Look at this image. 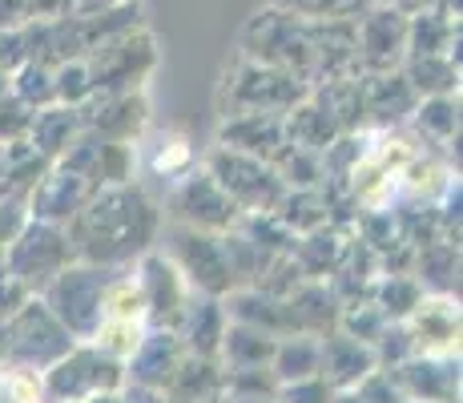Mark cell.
I'll list each match as a JSON object with an SVG mask.
<instances>
[{"label":"cell","instance_id":"obj_1","mask_svg":"<svg viewBox=\"0 0 463 403\" xmlns=\"http://www.w3.org/2000/svg\"><path fill=\"white\" fill-rule=\"evenodd\" d=\"M165 214L137 182L97 186L89 202L65 222L69 246L77 263L93 266H129L146 250L157 246Z\"/></svg>","mask_w":463,"mask_h":403},{"label":"cell","instance_id":"obj_2","mask_svg":"<svg viewBox=\"0 0 463 403\" xmlns=\"http://www.w3.org/2000/svg\"><path fill=\"white\" fill-rule=\"evenodd\" d=\"M238 57L262 61V65L287 69L315 85V21L282 13V8L262 5L242 29V53Z\"/></svg>","mask_w":463,"mask_h":403},{"label":"cell","instance_id":"obj_3","mask_svg":"<svg viewBox=\"0 0 463 403\" xmlns=\"http://www.w3.org/2000/svg\"><path fill=\"white\" fill-rule=\"evenodd\" d=\"M157 250H162L177 271H182V279L190 283L194 294H213V299H226V294L238 286L234 271H230L226 242H222V235L182 226V222H162Z\"/></svg>","mask_w":463,"mask_h":403},{"label":"cell","instance_id":"obj_4","mask_svg":"<svg viewBox=\"0 0 463 403\" xmlns=\"http://www.w3.org/2000/svg\"><path fill=\"white\" fill-rule=\"evenodd\" d=\"M89 77H93V93H133L146 89V81L157 69V41L149 29L133 24L113 37L97 41L85 53Z\"/></svg>","mask_w":463,"mask_h":403},{"label":"cell","instance_id":"obj_5","mask_svg":"<svg viewBox=\"0 0 463 403\" xmlns=\"http://www.w3.org/2000/svg\"><path fill=\"white\" fill-rule=\"evenodd\" d=\"M133 266V263H129ZM118 266H93V263H69L49 286L41 291L44 307L61 319V327L85 343L105 319V286H109Z\"/></svg>","mask_w":463,"mask_h":403},{"label":"cell","instance_id":"obj_6","mask_svg":"<svg viewBox=\"0 0 463 403\" xmlns=\"http://www.w3.org/2000/svg\"><path fill=\"white\" fill-rule=\"evenodd\" d=\"M307 93H310L307 81L287 73V69L238 57L234 73L226 77V85L218 93V105L222 118H230V113H290Z\"/></svg>","mask_w":463,"mask_h":403},{"label":"cell","instance_id":"obj_7","mask_svg":"<svg viewBox=\"0 0 463 403\" xmlns=\"http://www.w3.org/2000/svg\"><path fill=\"white\" fill-rule=\"evenodd\" d=\"M121 388H126V363L97 351L93 343H77L49 371H41V403H85Z\"/></svg>","mask_w":463,"mask_h":403},{"label":"cell","instance_id":"obj_8","mask_svg":"<svg viewBox=\"0 0 463 403\" xmlns=\"http://www.w3.org/2000/svg\"><path fill=\"white\" fill-rule=\"evenodd\" d=\"M5 363L13 367H33V371H49L61 355H69L77 347V339L61 327V319L44 307L41 294H33L13 319H5ZM0 363V367H5Z\"/></svg>","mask_w":463,"mask_h":403},{"label":"cell","instance_id":"obj_9","mask_svg":"<svg viewBox=\"0 0 463 403\" xmlns=\"http://www.w3.org/2000/svg\"><path fill=\"white\" fill-rule=\"evenodd\" d=\"M202 169L242 206V214H274V206L287 194V186H282L279 169L270 161L238 154V149H226V146H213L210 158L202 161Z\"/></svg>","mask_w":463,"mask_h":403},{"label":"cell","instance_id":"obj_10","mask_svg":"<svg viewBox=\"0 0 463 403\" xmlns=\"http://www.w3.org/2000/svg\"><path fill=\"white\" fill-rule=\"evenodd\" d=\"M69 263H77V254L69 246L65 226H52V222L29 218L21 226V235L5 246V271L13 279H21L33 294H41Z\"/></svg>","mask_w":463,"mask_h":403},{"label":"cell","instance_id":"obj_11","mask_svg":"<svg viewBox=\"0 0 463 403\" xmlns=\"http://www.w3.org/2000/svg\"><path fill=\"white\" fill-rule=\"evenodd\" d=\"M242 218H246L242 206L230 198L206 169L182 174L174 186V194H169V222H182V226L226 235V230H238Z\"/></svg>","mask_w":463,"mask_h":403},{"label":"cell","instance_id":"obj_12","mask_svg":"<svg viewBox=\"0 0 463 403\" xmlns=\"http://www.w3.org/2000/svg\"><path fill=\"white\" fill-rule=\"evenodd\" d=\"M407 61V13L371 5L354 21V73H391Z\"/></svg>","mask_w":463,"mask_h":403},{"label":"cell","instance_id":"obj_13","mask_svg":"<svg viewBox=\"0 0 463 403\" xmlns=\"http://www.w3.org/2000/svg\"><path fill=\"white\" fill-rule=\"evenodd\" d=\"M133 274H137L141 299H146V327L177 331V322H182L185 307H190V299H194V291H190V283L182 279V271L154 246L133 263Z\"/></svg>","mask_w":463,"mask_h":403},{"label":"cell","instance_id":"obj_14","mask_svg":"<svg viewBox=\"0 0 463 403\" xmlns=\"http://www.w3.org/2000/svg\"><path fill=\"white\" fill-rule=\"evenodd\" d=\"M81 110V125L93 130L105 141H121V146H137L141 133L149 130V93L133 89V93H93Z\"/></svg>","mask_w":463,"mask_h":403},{"label":"cell","instance_id":"obj_15","mask_svg":"<svg viewBox=\"0 0 463 403\" xmlns=\"http://www.w3.org/2000/svg\"><path fill=\"white\" fill-rule=\"evenodd\" d=\"M383 371L411 403H459V355H411Z\"/></svg>","mask_w":463,"mask_h":403},{"label":"cell","instance_id":"obj_16","mask_svg":"<svg viewBox=\"0 0 463 403\" xmlns=\"http://www.w3.org/2000/svg\"><path fill=\"white\" fill-rule=\"evenodd\" d=\"M415 355H459V299L423 294L420 307L403 319Z\"/></svg>","mask_w":463,"mask_h":403},{"label":"cell","instance_id":"obj_17","mask_svg":"<svg viewBox=\"0 0 463 403\" xmlns=\"http://www.w3.org/2000/svg\"><path fill=\"white\" fill-rule=\"evenodd\" d=\"M359 85H363V121H367V130H399L420 105V93L403 77V69L359 73Z\"/></svg>","mask_w":463,"mask_h":403},{"label":"cell","instance_id":"obj_18","mask_svg":"<svg viewBox=\"0 0 463 403\" xmlns=\"http://www.w3.org/2000/svg\"><path fill=\"white\" fill-rule=\"evenodd\" d=\"M375 367H379V360H375V347L371 343H359L354 335H346V331H338V327L318 335V375H323L335 391L359 388Z\"/></svg>","mask_w":463,"mask_h":403},{"label":"cell","instance_id":"obj_19","mask_svg":"<svg viewBox=\"0 0 463 403\" xmlns=\"http://www.w3.org/2000/svg\"><path fill=\"white\" fill-rule=\"evenodd\" d=\"M97 186L89 182V178L69 174V169H61V166H49L44 169V178L33 186V194H29V218L65 226V222L89 202V194Z\"/></svg>","mask_w":463,"mask_h":403},{"label":"cell","instance_id":"obj_20","mask_svg":"<svg viewBox=\"0 0 463 403\" xmlns=\"http://www.w3.org/2000/svg\"><path fill=\"white\" fill-rule=\"evenodd\" d=\"M282 118L287 113H230L218 125V146L274 161V154L287 146V125H282Z\"/></svg>","mask_w":463,"mask_h":403},{"label":"cell","instance_id":"obj_21","mask_svg":"<svg viewBox=\"0 0 463 403\" xmlns=\"http://www.w3.org/2000/svg\"><path fill=\"white\" fill-rule=\"evenodd\" d=\"M407 130H411L427 149H443V158L459 169V93L420 97L415 113L407 118Z\"/></svg>","mask_w":463,"mask_h":403},{"label":"cell","instance_id":"obj_22","mask_svg":"<svg viewBox=\"0 0 463 403\" xmlns=\"http://www.w3.org/2000/svg\"><path fill=\"white\" fill-rule=\"evenodd\" d=\"M185 347L177 339V331L165 327H149L146 339L137 343V351L126 360V383H141V388H157L162 391L174 375V367L182 363Z\"/></svg>","mask_w":463,"mask_h":403},{"label":"cell","instance_id":"obj_23","mask_svg":"<svg viewBox=\"0 0 463 403\" xmlns=\"http://www.w3.org/2000/svg\"><path fill=\"white\" fill-rule=\"evenodd\" d=\"M222 383H226L222 360L185 351L182 363L169 375V383L162 388V396H165V403H213L222 396Z\"/></svg>","mask_w":463,"mask_h":403},{"label":"cell","instance_id":"obj_24","mask_svg":"<svg viewBox=\"0 0 463 403\" xmlns=\"http://www.w3.org/2000/svg\"><path fill=\"white\" fill-rule=\"evenodd\" d=\"M226 307L213 294H194L190 307H185L182 322H177V339H182L185 351L194 355H210L218 360L222 351V335H226Z\"/></svg>","mask_w":463,"mask_h":403},{"label":"cell","instance_id":"obj_25","mask_svg":"<svg viewBox=\"0 0 463 403\" xmlns=\"http://www.w3.org/2000/svg\"><path fill=\"white\" fill-rule=\"evenodd\" d=\"M81 130L85 125H81V110H77V105L52 101V105L33 110V125H29V138L24 141H29L44 161H57L69 149V141H73Z\"/></svg>","mask_w":463,"mask_h":403},{"label":"cell","instance_id":"obj_26","mask_svg":"<svg viewBox=\"0 0 463 403\" xmlns=\"http://www.w3.org/2000/svg\"><path fill=\"white\" fill-rule=\"evenodd\" d=\"M411 274L427 294H456L459 299V242L435 238L415 250Z\"/></svg>","mask_w":463,"mask_h":403},{"label":"cell","instance_id":"obj_27","mask_svg":"<svg viewBox=\"0 0 463 403\" xmlns=\"http://www.w3.org/2000/svg\"><path fill=\"white\" fill-rule=\"evenodd\" d=\"M346 242H351V226H335V222H326V226L298 235L290 254H295V263L302 266L307 279H326V274L335 271V263L343 258Z\"/></svg>","mask_w":463,"mask_h":403},{"label":"cell","instance_id":"obj_28","mask_svg":"<svg viewBox=\"0 0 463 403\" xmlns=\"http://www.w3.org/2000/svg\"><path fill=\"white\" fill-rule=\"evenodd\" d=\"M290 311H295V322L302 335H326L331 327H338V315H343V299L331 291L326 279H307L290 294Z\"/></svg>","mask_w":463,"mask_h":403},{"label":"cell","instance_id":"obj_29","mask_svg":"<svg viewBox=\"0 0 463 403\" xmlns=\"http://www.w3.org/2000/svg\"><path fill=\"white\" fill-rule=\"evenodd\" d=\"M279 347V339L262 327L250 322H226V335H222V351L218 360L222 367H270V355Z\"/></svg>","mask_w":463,"mask_h":403},{"label":"cell","instance_id":"obj_30","mask_svg":"<svg viewBox=\"0 0 463 403\" xmlns=\"http://www.w3.org/2000/svg\"><path fill=\"white\" fill-rule=\"evenodd\" d=\"M403 77L411 81V89L420 97H443L459 93V61L451 53H423V57H407Z\"/></svg>","mask_w":463,"mask_h":403},{"label":"cell","instance_id":"obj_31","mask_svg":"<svg viewBox=\"0 0 463 403\" xmlns=\"http://www.w3.org/2000/svg\"><path fill=\"white\" fill-rule=\"evenodd\" d=\"M274 218H279L295 238L307 235V230L326 226V222H331V206H326L323 186H315V190H287L282 202L274 206Z\"/></svg>","mask_w":463,"mask_h":403},{"label":"cell","instance_id":"obj_32","mask_svg":"<svg viewBox=\"0 0 463 403\" xmlns=\"http://www.w3.org/2000/svg\"><path fill=\"white\" fill-rule=\"evenodd\" d=\"M270 371L279 383H295L318 375V335H282L270 355Z\"/></svg>","mask_w":463,"mask_h":403},{"label":"cell","instance_id":"obj_33","mask_svg":"<svg viewBox=\"0 0 463 403\" xmlns=\"http://www.w3.org/2000/svg\"><path fill=\"white\" fill-rule=\"evenodd\" d=\"M423 286L420 279H415L411 271H399V274H379L375 286H371V302L387 315L391 322H403L407 315H411L415 307H420V299H423Z\"/></svg>","mask_w":463,"mask_h":403},{"label":"cell","instance_id":"obj_34","mask_svg":"<svg viewBox=\"0 0 463 403\" xmlns=\"http://www.w3.org/2000/svg\"><path fill=\"white\" fill-rule=\"evenodd\" d=\"M274 169H279L282 186L287 190H315V186L326 182V169H323V154H315V149H302V146H282L279 154L270 161Z\"/></svg>","mask_w":463,"mask_h":403},{"label":"cell","instance_id":"obj_35","mask_svg":"<svg viewBox=\"0 0 463 403\" xmlns=\"http://www.w3.org/2000/svg\"><path fill=\"white\" fill-rule=\"evenodd\" d=\"M146 322H137V319H101V327L93 331V335L85 339V343H93L97 351H105V355H113V360H121L126 363L133 351H137V343L146 339Z\"/></svg>","mask_w":463,"mask_h":403},{"label":"cell","instance_id":"obj_36","mask_svg":"<svg viewBox=\"0 0 463 403\" xmlns=\"http://www.w3.org/2000/svg\"><path fill=\"white\" fill-rule=\"evenodd\" d=\"M8 85H13V93L21 97L24 105H33V110L57 101V93H52V65H44V61L24 57L21 65L8 73Z\"/></svg>","mask_w":463,"mask_h":403},{"label":"cell","instance_id":"obj_37","mask_svg":"<svg viewBox=\"0 0 463 403\" xmlns=\"http://www.w3.org/2000/svg\"><path fill=\"white\" fill-rule=\"evenodd\" d=\"M270 8L298 16V21H359L363 16V0H262Z\"/></svg>","mask_w":463,"mask_h":403},{"label":"cell","instance_id":"obj_38","mask_svg":"<svg viewBox=\"0 0 463 403\" xmlns=\"http://www.w3.org/2000/svg\"><path fill=\"white\" fill-rule=\"evenodd\" d=\"M137 174V146H121V141H105L97 149V166H93V186H121L133 182Z\"/></svg>","mask_w":463,"mask_h":403},{"label":"cell","instance_id":"obj_39","mask_svg":"<svg viewBox=\"0 0 463 403\" xmlns=\"http://www.w3.org/2000/svg\"><path fill=\"white\" fill-rule=\"evenodd\" d=\"M52 93L61 105H85L93 97V77H89L85 57H69L52 65Z\"/></svg>","mask_w":463,"mask_h":403},{"label":"cell","instance_id":"obj_40","mask_svg":"<svg viewBox=\"0 0 463 403\" xmlns=\"http://www.w3.org/2000/svg\"><path fill=\"white\" fill-rule=\"evenodd\" d=\"M387 315L375 307L371 299H363V302H351V307H343V315H338V331H346V335H354L359 343H371L375 347V339L387 331Z\"/></svg>","mask_w":463,"mask_h":403},{"label":"cell","instance_id":"obj_41","mask_svg":"<svg viewBox=\"0 0 463 403\" xmlns=\"http://www.w3.org/2000/svg\"><path fill=\"white\" fill-rule=\"evenodd\" d=\"M194 169V146L185 133H165L162 146H157L154 154V174L162 178H182Z\"/></svg>","mask_w":463,"mask_h":403},{"label":"cell","instance_id":"obj_42","mask_svg":"<svg viewBox=\"0 0 463 403\" xmlns=\"http://www.w3.org/2000/svg\"><path fill=\"white\" fill-rule=\"evenodd\" d=\"M29 125H33V105H24L21 97L8 89L0 97V146L5 141H24L29 138Z\"/></svg>","mask_w":463,"mask_h":403},{"label":"cell","instance_id":"obj_43","mask_svg":"<svg viewBox=\"0 0 463 403\" xmlns=\"http://www.w3.org/2000/svg\"><path fill=\"white\" fill-rule=\"evenodd\" d=\"M335 388L323 375H310V379H295V383H279L274 403H331Z\"/></svg>","mask_w":463,"mask_h":403},{"label":"cell","instance_id":"obj_44","mask_svg":"<svg viewBox=\"0 0 463 403\" xmlns=\"http://www.w3.org/2000/svg\"><path fill=\"white\" fill-rule=\"evenodd\" d=\"M354 391L363 396V403H411L403 391H399V383L391 379V371H383V367H375Z\"/></svg>","mask_w":463,"mask_h":403},{"label":"cell","instance_id":"obj_45","mask_svg":"<svg viewBox=\"0 0 463 403\" xmlns=\"http://www.w3.org/2000/svg\"><path fill=\"white\" fill-rule=\"evenodd\" d=\"M33 299V291L21 279H13L8 271H0V319H13L24 302Z\"/></svg>","mask_w":463,"mask_h":403},{"label":"cell","instance_id":"obj_46","mask_svg":"<svg viewBox=\"0 0 463 403\" xmlns=\"http://www.w3.org/2000/svg\"><path fill=\"white\" fill-rule=\"evenodd\" d=\"M24 61V37L21 29H0V73H13Z\"/></svg>","mask_w":463,"mask_h":403},{"label":"cell","instance_id":"obj_47","mask_svg":"<svg viewBox=\"0 0 463 403\" xmlns=\"http://www.w3.org/2000/svg\"><path fill=\"white\" fill-rule=\"evenodd\" d=\"M33 21V0H0V29H24Z\"/></svg>","mask_w":463,"mask_h":403},{"label":"cell","instance_id":"obj_48","mask_svg":"<svg viewBox=\"0 0 463 403\" xmlns=\"http://www.w3.org/2000/svg\"><path fill=\"white\" fill-rule=\"evenodd\" d=\"M121 403H165L157 388H141V383H126L121 388Z\"/></svg>","mask_w":463,"mask_h":403},{"label":"cell","instance_id":"obj_49","mask_svg":"<svg viewBox=\"0 0 463 403\" xmlns=\"http://www.w3.org/2000/svg\"><path fill=\"white\" fill-rule=\"evenodd\" d=\"M213 403H274V396H242V391H222Z\"/></svg>","mask_w":463,"mask_h":403},{"label":"cell","instance_id":"obj_50","mask_svg":"<svg viewBox=\"0 0 463 403\" xmlns=\"http://www.w3.org/2000/svg\"><path fill=\"white\" fill-rule=\"evenodd\" d=\"M331 403H363V396H359L354 388H351V391H335V399H331Z\"/></svg>","mask_w":463,"mask_h":403},{"label":"cell","instance_id":"obj_51","mask_svg":"<svg viewBox=\"0 0 463 403\" xmlns=\"http://www.w3.org/2000/svg\"><path fill=\"white\" fill-rule=\"evenodd\" d=\"M5 347H8V335H5V319H0V363H5Z\"/></svg>","mask_w":463,"mask_h":403},{"label":"cell","instance_id":"obj_52","mask_svg":"<svg viewBox=\"0 0 463 403\" xmlns=\"http://www.w3.org/2000/svg\"><path fill=\"white\" fill-rule=\"evenodd\" d=\"M8 89H13V85H8V73H0V97H5Z\"/></svg>","mask_w":463,"mask_h":403},{"label":"cell","instance_id":"obj_53","mask_svg":"<svg viewBox=\"0 0 463 403\" xmlns=\"http://www.w3.org/2000/svg\"><path fill=\"white\" fill-rule=\"evenodd\" d=\"M0 403H13L8 399V391H5V379H0Z\"/></svg>","mask_w":463,"mask_h":403},{"label":"cell","instance_id":"obj_54","mask_svg":"<svg viewBox=\"0 0 463 403\" xmlns=\"http://www.w3.org/2000/svg\"><path fill=\"white\" fill-rule=\"evenodd\" d=\"M363 5H367V8H371V5H391V0H363Z\"/></svg>","mask_w":463,"mask_h":403}]
</instances>
